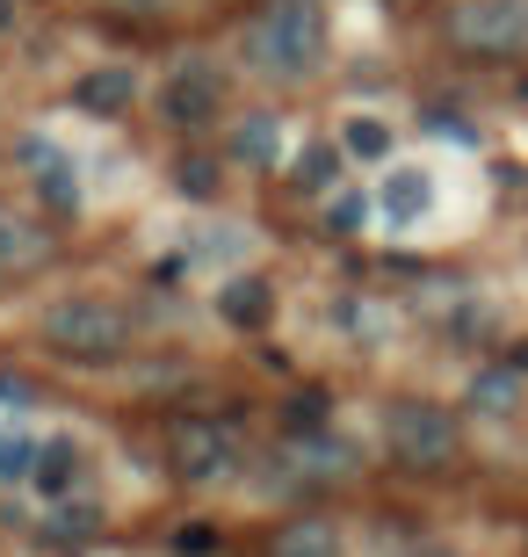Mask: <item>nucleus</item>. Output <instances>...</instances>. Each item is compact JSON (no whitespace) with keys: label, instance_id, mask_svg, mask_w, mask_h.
Returning a JSON list of instances; mask_svg holds the SVG:
<instances>
[{"label":"nucleus","instance_id":"obj_2","mask_svg":"<svg viewBox=\"0 0 528 557\" xmlns=\"http://www.w3.org/2000/svg\"><path fill=\"white\" fill-rule=\"evenodd\" d=\"M37 333H44V348L73 355V362H116V355L138 341V319H131V305H123V297L73 289V297H59V305H44Z\"/></svg>","mask_w":528,"mask_h":557},{"label":"nucleus","instance_id":"obj_25","mask_svg":"<svg viewBox=\"0 0 528 557\" xmlns=\"http://www.w3.org/2000/svg\"><path fill=\"white\" fill-rule=\"evenodd\" d=\"M29 398H37V392H29V376L0 370V413H29Z\"/></svg>","mask_w":528,"mask_h":557},{"label":"nucleus","instance_id":"obj_7","mask_svg":"<svg viewBox=\"0 0 528 557\" xmlns=\"http://www.w3.org/2000/svg\"><path fill=\"white\" fill-rule=\"evenodd\" d=\"M15 166L29 174V188H37V203H44V210L73 218V210L87 203L81 166H73V152H65L59 138H44V131H22V138H15Z\"/></svg>","mask_w":528,"mask_h":557},{"label":"nucleus","instance_id":"obj_9","mask_svg":"<svg viewBox=\"0 0 528 557\" xmlns=\"http://www.w3.org/2000/svg\"><path fill=\"white\" fill-rule=\"evenodd\" d=\"M427 210H434V174L427 166H391L384 182H377V218L391 232H413Z\"/></svg>","mask_w":528,"mask_h":557},{"label":"nucleus","instance_id":"obj_12","mask_svg":"<svg viewBox=\"0 0 528 557\" xmlns=\"http://www.w3.org/2000/svg\"><path fill=\"white\" fill-rule=\"evenodd\" d=\"M528 398V370H514V362H486V370L464 384V413L478 420H514Z\"/></svg>","mask_w":528,"mask_h":557},{"label":"nucleus","instance_id":"obj_24","mask_svg":"<svg viewBox=\"0 0 528 557\" xmlns=\"http://www.w3.org/2000/svg\"><path fill=\"white\" fill-rule=\"evenodd\" d=\"M326 413H333V406H326V392H297V398H290V413H283V428H290V434H305V428H333Z\"/></svg>","mask_w":528,"mask_h":557},{"label":"nucleus","instance_id":"obj_21","mask_svg":"<svg viewBox=\"0 0 528 557\" xmlns=\"http://www.w3.org/2000/svg\"><path fill=\"white\" fill-rule=\"evenodd\" d=\"M218 160H210V152H182V160H174V188H182L188 203H210V196H218Z\"/></svg>","mask_w":528,"mask_h":557},{"label":"nucleus","instance_id":"obj_4","mask_svg":"<svg viewBox=\"0 0 528 557\" xmlns=\"http://www.w3.org/2000/svg\"><path fill=\"white\" fill-rule=\"evenodd\" d=\"M246 463V442L232 420H174L167 428V471L182 485H232Z\"/></svg>","mask_w":528,"mask_h":557},{"label":"nucleus","instance_id":"obj_26","mask_svg":"<svg viewBox=\"0 0 528 557\" xmlns=\"http://www.w3.org/2000/svg\"><path fill=\"white\" fill-rule=\"evenodd\" d=\"M109 15H131V22H145V15H167L174 0H102Z\"/></svg>","mask_w":528,"mask_h":557},{"label":"nucleus","instance_id":"obj_8","mask_svg":"<svg viewBox=\"0 0 528 557\" xmlns=\"http://www.w3.org/2000/svg\"><path fill=\"white\" fill-rule=\"evenodd\" d=\"M102 536H109V507L87 493L37 499V515H29V543H44V550H81V543H102Z\"/></svg>","mask_w":528,"mask_h":557},{"label":"nucleus","instance_id":"obj_17","mask_svg":"<svg viewBox=\"0 0 528 557\" xmlns=\"http://www.w3.org/2000/svg\"><path fill=\"white\" fill-rule=\"evenodd\" d=\"M333 145H341L347 160H363V166H384V160H391V145H398V131H391L384 116H363V109H355Z\"/></svg>","mask_w":528,"mask_h":557},{"label":"nucleus","instance_id":"obj_23","mask_svg":"<svg viewBox=\"0 0 528 557\" xmlns=\"http://www.w3.org/2000/svg\"><path fill=\"white\" fill-rule=\"evenodd\" d=\"M174 550H182V557H218L224 529H218V521H182V529H174Z\"/></svg>","mask_w":528,"mask_h":557},{"label":"nucleus","instance_id":"obj_13","mask_svg":"<svg viewBox=\"0 0 528 557\" xmlns=\"http://www.w3.org/2000/svg\"><path fill=\"white\" fill-rule=\"evenodd\" d=\"M218 319L232 333H261L275 319V283L268 275H224L218 283Z\"/></svg>","mask_w":528,"mask_h":557},{"label":"nucleus","instance_id":"obj_14","mask_svg":"<svg viewBox=\"0 0 528 557\" xmlns=\"http://www.w3.org/2000/svg\"><path fill=\"white\" fill-rule=\"evenodd\" d=\"M131 102H138V73L131 65H87L73 81V109L81 116H123Z\"/></svg>","mask_w":528,"mask_h":557},{"label":"nucleus","instance_id":"obj_16","mask_svg":"<svg viewBox=\"0 0 528 557\" xmlns=\"http://www.w3.org/2000/svg\"><path fill=\"white\" fill-rule=\"evenodd\" d=\"M232 160H246V166H275V160H283V116H268V109H246L240 124H232Z\"/></svg>","mask_w":528,"mask_h":557},{"label":"nucleus","instance_id":"obj_15","mask_svg":"<svg viewBox=\"0 0 528 557\" xmlns=\"http://www.w3.org/2000/svg\"><path fill=\"white\" fill-rule=\"evenodd\" d=\"M347 543H341V529L326 515H297V521H283L275 529V543H268V557H341Z\"/></svg>","mask_w":528,"mask_h":557},{"label":"nucleus","instance_id":"obj_1","mask_svg":"<svg viewBox=\"0 0 528 557\" xmlns=\"http://www.w3.org/2000/svg\"><path fill=\"white\" fill-rule=\"evenodd\" d=\"M240 59L261 81H311L326 59V8L319 0H268L240 29Z\"/></svg>","mask_w":528,"mask_h":557},{"label":"nucleus","instance_id":"obj_22","mask_svg":"<svg viewBox=\"0 0 528 557\" xmlns=\"http://www.w3.org/2000/svg\"><path fill=\"white\" fill-rule=\"evenodd\" d=\"M341 326L355 333V341H384L391 319H384V305H377V297H347V305H341Z\"/></svg>","mask_w":528,"mask_h":557},{"label":"nucleus","instance_id":"obj_11","mask_svg":"<svg viewBox=\"0 0 528 557\" xmlns=\"http://www.w3.org/2000/svg\"><path fill=\"white\" fill-rule=\"evenodd\" d=\"M81 471H87V456L73 434H44L37 456H29V493L37 499H65V493H81Z\"/></svg>","mask_w":528,"mask_h":557},{"label":"nucleus","instance_id":"obj_5","mask_svg":"<svg viewBox=\"0 0 528 557\" xmlns=\"http://www.w3.org/2000/svg\"><path fill=\"white\" fill-rule=\"evenodd\" d=\"M160 124H174V131H210L218 124V109H224V73H218V59H204V51H188V59H174L160 73Z\"/></svg>","mask_w":528,"mask_h":557},{"label":"nucleus","instance_id":"obj_18","mask_svg":"<svg viewBox=\"0 0 528 557\" xmlns=\"http://www.w3.org/2000/svg\"><path fill=\"white\" fill-rule=\"evenodd\" d=\"M29 456H37V434L22 428V413H0V493L29 485Z\"/></svg>","mask_w":528,"mask_h":557},{"label":"nucleus","instance_id":"obj_3","mask_svg":"<svg viewBox=\"0 0 528 557\" xmlns=\"http://www.w3.org/2000/svg\"><path fill=\"white\" fill-rule=\"evenodd\" d=\"M384 449L406 463V471H442L464 449V420L449 406H427V398H398L384 413Z\"/></svg>","mask_w":528,"mask_h":557},{"label":"nucleus","instance_id":"obj_20","mask_svg":"<svg viewBox=\"0 0 528 557\" xmlns=\"http://www.w3.org/2000/svg\"><path fill=\"white\" fill-rule=\"evenodd\" d=\"M377 218V188H333L326 196V225L333 232H363Z\"/></svg>","mask_w":528,"mask_h":557},{"label":"nucleus","instance_id":"obj_30","mask_svg":"<svg viewBox=\"0 0 528 557\" xmlns=\"http://www.w3.org/2000/svg\"><path fill=\"white\" fill-rule=\"evenodd\" d=\"M514 8H528V0H514Z\"/></svg>","mask_w":528,"mask_h":557},{"label":"nucleus","instance_id":"obj_19","mask_svg":"<svg viewBox=\"0 0 528 557\" xmlns=\"http://www.w3.org/2000/svg\"><path fill=\"white\" fill-rule=\"evenodd\" d=\"M341 145H305V152H297V188H311V196H333V188H341Z\"/></svg>","mask_w":528,"mask_h":557},{"label":"nucleus","instance_id":"obj_10","mask_svg":"<svg viewBox=\"0 0 528 557\" xmlns=\"http://www.w3.org/2000/svg\"><path fill=\"white\" fill-rule=\"evenodd\" d=\"M51 261V232L37 218H22V210L0 203V283H22V275H37Z\"/></svg>","mask_w":528,"mask_h":557},{"label":"nucleus","instance_id":"obj_6","mask_svg":"<svg viewBox=\"0 0 528 557\" xmlns=\"http://www.w3.org/2000/svg\"><path fill=\"white\" fill-rule=\"evenodd\" d=\"M449 44L478 59H521L528 51V8L514 0H456L449 8Z\"/></svg>","mask_w":528,"mask_h":557},{"label":"nucleus","instance_id":"obj_28","mask_svg":"<svg viewBox=\"0 0 528 557\" xmlns=\"http://www.w3.org/2000/svg\"><path fill=\"white\" fill-rule=\"evenodd\" d=\"M406 557H464V550H449V543H420V550H406Z\"/></svg>","mask_w":528,"mask_h":557},{"label":"nucleus","instance_id":"obj_27","mask_svg":"<svg viewBox=\"0 0 528 557\" xmlns=\"http://www.w3.org/2000/svg\"><path fill=\"white\" fill-rule=\"evenodd\" d=\"M427 124L442 131V138H456V145H478V131H470L464 116H449V109H434V116H427Z\"/></svg>","mask_w":528,"mask_h":557},{"label":"nucleus","instance_id":"obj_29","mask_svg":"<svg viewBox=\"0 0 528 557\" xmlns=\"http://www.w3.org/2000/svg\"><path fill=\"white\" fill-rule=\"evenodd\" d=\"M8 29H15V0H0V37H8Z\"/></svg>","mask_w":528,"mask_h":557}]
</instances>
